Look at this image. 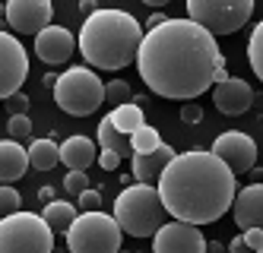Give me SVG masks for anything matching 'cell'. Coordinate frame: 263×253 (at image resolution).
<instances>
[{
  "mask_svg": "<svg viewBox=\"0 0 263 253\" xmlns=\"http://www.w3.org/2000/svg\"><path fill=\"white\" fill-rule=\"evenodd\" d=\"M42 216H45V222H48L54 231H64V235L73 228V222L80 219V216H77V206H73V203H61V200L45 203V212H42Z\"/></svg>",
  "mask_w": 263,
  "mask_h": 253,
  "instance_id": "21",
  "label": "cell"
},
{
  "mask_svg": "<svg viewBox=\"0 0 263 253\" xmlns=\"http://www.w3.org/2000/svg\"><path fill=\"white\" fill-rule=\"evenodd\" d=\"M168 19H172V16H165V13H153V16H149V19H146V26H149L146 32H153V29H159V26H165V23H168Z\"/></svg>",
  "mask_w": 263,
  "mask_h": 253,
  "instance_id": "35",
  "label": "cell"
},
{
  "mask_svg": "<svg viewBox=\"0 0 263 253\" xmlns=\"http://www.w3.org/2000/svg\"><path fill=\"white\" fill-rule=\"evenodd\" d=\"M99 146L102 149H111V152H118L121 159H134V146H130V136H124L115 124H111V118H102L99 124Z\"/></svg>",
  "mask_w": 263,
  "mask_h": 253,
  "instance_id": "19",
  "label": "cell"
},
{
  "mask_svg": "<svg viewBox=\"0 0 263 253\" xmlns=\"http://www.w3.org/2000/svg\"><path fill=\"white\" fill-rule=\"evenodd\" d=\"M26 76H29V54L13 32H4L0 35V95H4V102L20 95Z\"/></svg>",
  "mask_w": 263,
  "mask_h": 253,
  "instance_id": "9",
  "label": "cell"
},
{
  "mask_svg": "<svg viewBox=\"0 0 263 253\" xmlns=\"http://www.w3.org/2000/svg\"><path fill=\"white\" fill-rule=\"evenodd\" d=\"M80 42L73 38V32H67L64 26H48L39 38H35V54H39V61L48 64V67H58V64H67L73 48Z\"/></svg>",
  "mask_w": 263,
  "mask_h": 253,
  "instance_id": "13",
  "label": "cell"
},
{
  "mask_svg": "<svg viewBox=\"0 0 263 253\" xmlns=\"http://www.w3.org/2000/svg\"><path fill=\"white\" fill-rule=\"evenodd\" d=\"M206 253H225V247L219 241H210V244H206Z\"/></svg>",
  "mask_w": 263,
  "mask_h": 253,
  "instance_id": "36",
  "label": "cell"
},
{
  "mask_svg": "<svg viewBox=\"0 0 263 253\" xmlns=\"http://www.w3.org/2000/svg\"><path fill=\"white\" fill-rule=\"evenodd\" d=\"M99 165H102L105 171H115V168L121 165V155H118V152H111V149H102V155H99Z\"/></svg>",
  "mask_w": 263,
  "mask_h": 253,
  "instance_id": "32",
  "label": "cell"
},
{
  "mask_svg": "<svg viewBox=\"0 0 263 253\" xmlns=\"http://www.w3.org/2000/svg\"><path fill=\"white\" fill-rule=\"evenodd\" d=\"M244 241H248V247L257 253L263 247V228H248V231H244Z\"/></svg>",
  "mask_w": 263,
  "mask_h": 253,
  "instance_id": "33",
  "label": "cell"
},
{
  "mask_svg": "<svg viewBox=\"0 0 263 253\" xmlns=\"http://www.w3.org/2000/svg\"><path fill=\"white\" fill-rule=\"evenodd\" d=\"M175 149L168 146V143H162L156 152H149V155H134V178H137V184H153V181H159L162 174H165V168L175 162Z\"/></svg>",
  "mask_w": 263,
  "mask_h": 253,
  "instance_id": "16",
  "label": "cell"
},
{
  "mask_svg": "<svg viewBox=\"0 0 263 253\" xmlns=\"http://www.w3.org/2000/svg\"><path fill=\"white\" fill-rule=\"evenodd\" d=\"M77 206H80L83 212H102V193L89 187L83 197H77Z\"/></svg>",
  "mask_w": 263,
  "mask_h": 253,
  "instance_id": "29",
  "label": "cell"
},
{
  "mask_svg": "<svg viewBox=\"0 0 263 253\" xmlns=\"http://www.w3.org/2000/svg\"><path fill=\"white\" fill-rule=\"evenodd\" d=\"M7 133H10V140H29L32 136V121H29V114H16V118L7 121Z\"/></svg>",
  "mask_w": 263,
  "mask_h": 253,
  "instance_id": "26",
  "label": "cell"
},
{
  "mask_svg": "<svg viewBox=\"0 0 263 253\" xmlns=\"http://www.w3.org/2000/svg\"><path fill=\"white\" fill-rule=\"evenodd\" d=\"M181 121H184V124H200V121H203V108H200L197 102H187V105L181 108Z\"/></svg>",
  "mask_w": 263,
  "mask_h": 253,
  "instance_id": "30",
  "label": "cell"
},
{
  "mask_svg": "<svg viewBox=\"0 0 263 253\" xmlns=\"http://www.w3.org/2000/svg\"><path fill=\"white\" fill-rule=\"evenodd\" d=\"M225 67V57L210 35L194 19H168L165 26L146 32L137 57L143 83L162 99L194 102L203 92L216 89V76Z\"/></svg>",
  "mask_w": 263,
  "mask_h": 253,
  "instance_id": "1",
  "label": "cell"
},
{
  "mask_svg": "<svg viewBox=\"0 0 263 253\" xmlns=\"http://www.w3.org/2000/svg\"><path fill=\"white\" fill-rule=\"evenodd\" d=\"M64 190L73 193V197H83V193L89 190V178H86V171H67V178H64Z\"/></svg>",
  "mask_w": 263,
  "mask_h": 253,
  "instance_id": "28",
  "label": "cell"
},
{
  "mask_svg": "<svg viewBox=\"0 0 263 253\" xmlns=\"http://www.w3.org/2000/svg\"><path fill=\"white\" fill-rule=\"evenodd\" d=\"M54 228L45 216L35 212H13L0 222V253H51Z\"/></svg>",
  "mask_w": 263,
  "mask_h": 253,
  "instance_id": "6",
  "label": "cell"
},
{
  "mask_svg": "<svg viewBox=\"0 0 263 253\" xmlns=\"http://www.w3.org/2000/svg\"><path fill=\"white\" fill-rule=\"evenodd\" d=\"M39 197H42L45 203H54V190H51V187H42V193H39Z\"/></svg>",
  "mask_w": 263,
  "mask_h": 253,
  "instance_id": "37",
  "label": "cell"
},
{
  "mask_svg": "<svg viewBox=\"0 0 263 253\" xmlns=\"http://www.w3.org/2000/svg\"><path fill=\"white\" fill-rule=\"evenodd\" d=\"M254 16V0H187V19L210 35H235Z\"/></svg>",
  "mask_w": 263,
  "mask_h": 253,
  "instance_id": "8",
  "label": "cell"
},
{
  "mask_svg": "<svg viewBox=\"0 0 263 253\" xmlns=\"http://www.w3.org/2000/svg\"><path fill=\"white\" fill-rule=\"evenodd\" d=\"M159 197L168 216L187 225H213L235 206L238 178L219 155L191 149L175 155V162L159 178Z\"/></svg>",
  "mask_w": 263,
  "mask_h": 253,
  "instance_id": "2",
  "label": "cell"
},
{
  "mask_svg": "<svg viewBox=\"0 0 263 253\" xmlns=\"http://www.w3.org/2000/svg\"><path fill=\"white\" fill-rule=\"evenodd\" d=\"M108 118H111V124H115L124 136H134V133L146 124V121H143V108H140L137 102H127V105L115 108V111L108 114Z\"/></svg>",
  "mask_w": 263,
  "mask_h": 253,
  "instance_id": "22",
  "label": "cell"
},
{
  "mask_svg": "<svg viewBox=\"0 0 263 253\" xmlns=\"http://www.w3.org/2000/svg\"><path fill=\"white\" fill-rule=\"evenodd\" d=\"M54 7L48 0H10L7 4V23L20 35H35L39 38L51 26Z\"/></svg>",
  "mask_w": 263,
  "mask_h": 253,
  "instance_id": "11",
  "label": "cell"
},
{
  "mask_svg": "<svg viewBox=\"0 0 263 253\" xmlns=\"http://www.w3.org/2000/svg\"><path fill=\"white\" fill-rule=\"evenodd\" d=\"M213 102L219 108V114H229V118H238V114H244L251 105H254V89L238 80V76H229L225 83H219L213 89Z\"/></svg>",
  "mask_w": 263,
  "mask_h": 253,
  "instance_id": "14",
  "label": "cell"
},
{
  "mask_svg": "<svg viewBox=\"0 0 263 253\" xmlns=\"http://www.w3.org/2000/svg\"><path fill=\"white\" fill-rule=\"evenodd\" d=\"M7 111H10V118H16V114H29V99L23 92L13 95V99H7Z\"/></svg>",
  "mask_w": 263,
  "mask_h": 253,
  "instance_id": "31",
  "label": "cell"
},
{
  "mask_svg": "<svg viewBox=\"0 0 263 253\" xmlns=\"http://www.w3.org/2000/svg\"><path fill=\"white\" fill-rule=\"evenodd\" d=\"M206 241L203 231L197 225L187 222H165L156 238H153V253H206Z\"/></svg>",
  "mask_w": 263,
  "mask_h": 253,
  "instance_id": "10",
  "label": "cell"
},
{
  "mask_svg": "<svg viewBox=\"0 0 263 253\" xmlns=\"http://www.w3.org/2000/svg\"><path fill=\"white\" fill-rule=\"evenodd\" d=\"M232 216L238 228H263V184H251L238 190L235 206H232Z\"/></svg>",
  "mask_w": 263,
  "mask_h": 253,
  "instance_id": "15",
  "label": "cell"
},
{
  "mask_svg": "<svg viewBox=\"0 0 263 253\" xmlns=\"http://www.w3.org/2000/svg\"><path fill=\"white\" fill-rule=\"evenodd\" d=\"M229 253H254V250L248 247V241H244V235H241V238H232V244H229Z\"/></svg>",
  "mask_w": 263,
  "mask_h": 253,
  "instance_id": "34",
  "label": "cell"
},
{
  "mask_svg": "<svg viewBox=\"0 0 263 253\" xmlns=\"http://www.w3.org/2000/svg\"><path fill=\"white\" fill-rule=\"evenodd\" d=\"M105 102H108V105H115V108H121V105H127V102H134V95H130V86H127L124 80H111V83L105 86Z\"/></svg>",
  "mask_w": 263,
  "mask_h": 253,
  "instance_id": "25",
  "label": "cell"
},
{
  "mask_svg": "<svg viewBox=\"0 0 263 253\" xmlns=\"http://www.w3.org/2000/svg\"><path fill=\"white\" fill-rule=\"evenodd\" d=\"M165 203L153 184H127L115 200V219L130 238H156L165 225Z\"/></svg>",
  "mask_w": 263,
  "mask_h": 253,
  "instance_id": "4",
  "label": "cell"
},
{
  "mask_svg": "<svg viewBox=\"0 0 263 253\" xmlns=\"http://www.w3.org/2000/svg\"><path fill=\"white\" fill-rule=\"evenodd\" d=\"M54 102L73 118H89L105 105V83L96 76L92 67H70L67 73L58 76Z\"/></svg>",
  "mask_w": 263,
  "mask_h": 253,
  "instance_id": "5",
  "label": "cell"
},
{
  "mask_svg": "<svg viewBox=\"0 0 263 253\" xmlns=\"http://www.w3.org/2000/svg\"><path fill=\"white\" fill-rule=\"evenodd\" d=\"M130 146H134V155H149V152H156L162 146V136L156 127H140L134 136H130Z\"/></svg>",
  "mask_w": 263,
  "mask_h": 253,
  "instance_id": "24",
  "label": "cell"
},
{
  "mask_svg": "<svg viewBox=\"0 0 263 253\" xmlns=\"http://www.w3.org/2000/svg\"><path fill=\"white\" fill-rule=\"evenodd\" d=\"M29 162L35 171H51L54 165L61 162V146L54 140H32L29 146Z\"/></svg>",
  "mask_w": 263,
  "mask_h": 253,
  "instance_id": "20",
  "label": "cell"
},
{
  "mask_svg": "<svg viewBox=\"0 0 263 253\" xmlns=\"http://www.w3.org/2000/svg\"><path fill=\"white\" fill-rule=\"evenodd\" d=\"M257 253H263V247H260V250H257Z\"/></svg>",
  "mask_w": 263,
  "mask_h": 253,
  "instance_id": "38",
  "label": "cell"
},
{
  "mask_svg": "<svg viewBox=\"0 0 263 253\" xmlns=\"http://www.w3.org/2000/svg\"><path fill=\"white\" fill-rule=\"evenodd\" d=\"M26 168H32V162L20 143L16 140L0 143V178H4V184H16L20 178H26Z\"/></svg>",
  "mask_w": 263,
  "mask_h": 253,
  "instance_id": "17",
  "label": "cell"
},
{
  "mask_svg": "<svg viewBox=\"0 0 263 253\" xmlns=\"http://www.w3.org/2000/svg\"><path fill=\"white\" fill-rule=\"evenodd\" d=\"M20 203H23V197L16 193V187H13V184H4V190H0V209H4V216L23 212V209H20Z\"/></svg>",
  "mask_w": 263,
  "mask_h": 253,
  "instance_id": "27",
  "label": "cell"
},
{
  "mask_svg": "<svg viewBox=\"0 0 263 253\" xmlns=\"http://www.w3.org/2000/svg\"><path fill=\"white\" fill-rule=\"evenodd\" d=\"M248 64H251L254 76L263 83V19L254 26L251 38H248Z\"/></svg>",
  "mask_w": 263,
  "mask_h": 253,
  "instance_id": "23",
  "label": "cell"
},
{
  "mask_svg": "<svg viewBox=\"0 0 263 253\" xmlns=\"http://www.w3.org/2000/svg\"><path fill=\"white\" fill-rule=\"evenodd\" d=\"M143 26L127 10H99L92 13L80 29V54L89 67L99 70H124L140 57Z\"/></svg>",
  "mask_w": 263,
  "mask_h": 253,
  "instance_id": "3",
  "label": "cell"
},
{
  "mask_svg": "<svg viewBox=\"0 0 263 253\" xmlns=\"http://www.w3.org/2000/svg\"><path fill=\"white\" fill-rule=\"evenodd\" d=\"M61 162H64L70 171H86L92 162H99L96 143L86 140V136H70V140L61 143Z\"/></svg>",
  "mask_w": 263,
  "mask_h": 253,
  "instance_id": "18",
  "label": "cell"
},
{
  "mask_svg": "<svg viewBox=\"0 0 263 253\" xmlns=\"http://www.w3.org/2000/svg\"><path fill=\"white\" fill-rule=\"evenodd\" d=\"M124 228L115 216L105 212H83L67 231V250L70 253H121Z\"/></svg>",
  "mask_w": 263,
  "mask_h": 253,
  "instance_id": "7",
  "label": "cell"
},
{
  "mask_svg": "<svg viewBox=\"0 0 263 253\" xmlns=\"http://www.w3.org/2000/svg\"><path fill=\"white\" fill-rule=\"evenodd\" d=\"M210 152H213V155H219V159L229 165L235 174L251 171V168H254V162H257V143L251 140L248 133H238V130L219 133Z\"/></svg>",
  "mask_w": 263,
  "mask_h": 253,
  "instance_id": "12",
  "label": "cell"
}]
</instances>
